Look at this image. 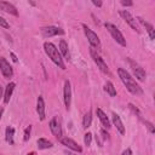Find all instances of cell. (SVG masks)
<instances>
[{
  "label": "cell",
  "mask_w": 155,
  "mask_h": 155,
  "mask_svg": "<svg viewBox=\"0 0 155 155\" xmlns=\"http://www.w3.org/2000/svg\"><path fill=\"white\" fill-rule=\"evenodd\" d=\"M36 112H38V114H39L40 120H44V119H45V103H44V99H43L41 96H39V97H38Z\"/></svg>",
  "instance_id": "9a60e30c"
},
{
  "label": "cell",
  "mask_w": 155,
  "mask_h": 155,
  "mask_svg": "<svg viewBox=\"0 0 155 155\" xmlns=\"http://www.w3.org/2000/svg\"><path fill=\"white\" fill-rule=\"evenodd\" d=\"M41 34L44 38H51L55 35H63L64 34V30H62L58 27H45L41 29Z\"/></svg>",
  "instance_id": "52a82bcc"
},
{
  "label": "cell",
  "mask_w": 155,
  "mask_h": 155,
  "mask_svg": "<svg viewBox=\"0 0 155 155\" xmlns=\"http://www.w3.org/2000/svg\"><path fill=\"white\" fill-rule=\"evenodd\" d=\"M0 70L6 79H10V78L13 75V70L12 67L10 65V63L6 61V58L4 57H0Z\"/></svg>",
  "instance_id": "8992f818"
},
{
  "label": "cell",
  "mask_w": 155,
  "mask_h": 155,
  "mask_svg": "<svg viewBox=\"0 0 155 155\" xmlns=\"http://www.w3.org/2000/svg\"><path fill=\"white\" fill-rule=\"evenodd\" d=\"M13 134H15V129L13 127H7L6 129V141H7V143H10V144H13Z\"/></svg>",
  "instance_id": "603a6c76"
},
{
  "label": "cell",
  "mask_w": 155,
  "mask_h": 155,
  "mask_svg": "<svg viewBox=\"0 0 155 155\" xmlns=\"http://www.w3.org/2000/svg\"><path fill=\"white\" fill-rule=\"evenodd\" d=\"M120 15H121V17L125 20V22L129 24L130 27H131V28H132V29L136 30V32H138V27H137V24H136V20L131 16V13H130L129 11H126V10H121Z\"/></svg>",
  "instance_id": "9c48e42d"
},
{
  "label": "cell",
  "mask_w": 155,
  "mask_h": 155,
  "mask_svg": "<svg viewBox=\"0 0 155 155\" xmlns=\"http://www.w3.org/2000/svg\"><path fill=\"white\" fill-rule=\"evenodd\" d=\"M96 113H97V116L99 118V120H101V122H102V125H103L105 129H110V121H109V119H108V116L104 114L103 110L99 109V108H97Z\"/></svg>",
  "instance_id": "5bb4252c"
},
{
  "label": "cell",
  "mask_w": 155,
  "mask_h": 155,
  "mask_svg": "<svg viewBox=\"0 0 155 155\" xmlns=\"http://www.w3.org/2000/svg\"><path fill=\"white\" fill-rule=\"evenodd\" d=\"M1 96H3V87L0 86V97H1Z\"/></svg>",
  "instance_id": "d6a6232c"
},
{
  "label": "cell",
  "mask_w": 155,
  "mask_h": 155,
  "mask_svg": "<svg viewBox=\"0 0 155 155\" xmlns=\"http://www.w3.org/2000/svg\"><path fill=\"white\" fill-rule=\"evenodd\" d=\"M1 115H3V108H0V119H1Z\"/></svg>",
  "instance_id": "836d02e7"
},
{
  "label": "cell",
  "mask_w": 155,
  "mask_h": 155,
  "mask_svg": "<svg viewBox=\"0 0 155 155\" xmlns=\"http://www.w3.org/2000/svg\"><path fill=\"white\" fill-rule=\"evenodd\" d=\"M113 124L116 126V129H118V131L120 132L121 134L125 133V127H124V124H122V121H121L120 116L118 115V114H113Z\"/></svg>",
  "instance_id": "2e32d148"
},
{
  "label": "cell",
  "mask_w": 155,
  "mask_h": 155,
  "mask_svg": "<svg viewBox=\"0 0 155 155\" xmlns=\"http://www.w3.org/2000/svg\"><path fill=\"white\" fill-rule=\"evenodd\" d=\"M44 50H45L46 55L51 58V61L53 62V63H56L61 69H65V64H64V62H63V58H62V56H61L58 49H57L53 44L46 41V43L44 44Z\"/></svg>",
  "instance_id": "7a4b0ae2"
},
{
  "label": "cell",
  "mask_w": 155,
  "mask_h": 155,
  "mask_svg": "<svg viewBox=\"0 0 155 155\" xmlns=\"http://www.w3.org/2000/svg\"><path fill=\"white\" fill-rule=\"evenodd\" d=\"M121 5H124V6H132L133 3L132 1H129V0H121Z\"/></svg>",
  "instance_id": "83f0119b"
},
{
  "label": "cell",
  "mask_w": 155,
  "mask_h": 155,
  "mask_svg": "<svg viewBox=\"0 0 155 155\" xmlns=\"http://www.w3.org/2000/svg\"><path fill=\"white\" fill-rule=\"evenodd\" d=\"M70 102H72V87H70L69 80H65L64 81V104L67 109L70 108Z\"/></svg>",
  "instance_id": "8fae6325"
},
{
  "label": "cell",
  "mask_w": 155,
  "mask_h": 155,
  "mask_svg": "<svg viewBox=\"0 0 155 155\" xmlns=\"http://www.w3.org/2000/svg\"><path fill=\"white\" fill-rule=\"evenodd\" d=\"M130 65H131V68H132V70H133V74L134 76L137 78L139 81H146V78H147V74H146V70L141 67V65L138 64V63H136L134 61L130 60Z\"/></svg>",
  "instance_id": "5b68a950"
},
{
  "label": "cell",
  "mask_w": 155,
  "mask_h": 155,
  "mask_svg": "<svg viewBox=\"0 0 155 155\" xmlns=\"http://www.w3.org/2000/svg\"><path fill=\"white\" fill-rule=\"evenodd\" d=\"M0 27H4V28H6V29H9L10 28V24L6 22V20H4L1 16H0Z\"/></svg>",
  "instance_id": "4316f807"
},
{
  "label": "cell",
  "mask_w": 155,
  "mask_h": 155,
  "mask_svg": "<svg viewBox=\"0 0 155 155\" xmlns=\"http://www.w3.org/2000/svg\"><path fill=\"white\" fill-rule=\"evenodd\" d=\"M118 74H119L120 80L124 82V85L126 86V89H127L131 93H133V95H142V93H143L142 89L138 86L137 82L134 81V79L127 72H126L125 69L119 68V69H118Z\"/></svg>",
  "instance_id": "6da1fadb"
},
{
  "label": "cell",
  "mask_w": 155,
  "mask_h": 155,
  "mask_svg": "<svg viewBox=\"0 0 155 155\" xmlns=\"http://www.w3.org/2000/svg\"><path fill=\"white\" fill-rule=\"evenodd\" d=\"M122 155H132V150H131L130 148H127L126 150H124V153H122Z\"/></svg>",
  "instance_id": "f546056e"
},
{
  "label": "cell",
  "mask_w": 155,
  "mask_h": 155,
  "mask_svg": "<svg viewBox=\"0 0 155 155\" xmlns=\"http://www.w3.org/2000/svg\"><path fill=\"white\" fill-rule=\"evenodd\" d=\"M138 21L141 22L143 26L147 28V30H148V33H149V36H150L151 40H154V39H155V32H154V28H153V26H151V24H149L148 22H146L144 20H143V18H141V17H138Z\"/></svg>",
  "instance_id": "ac0fdd59"
},
{
  "label": "cell",
  "mask_w": 155,
  "mask_h": 155,
  "mask_svg": "<svg viewBox=\"0 0 155 155\" xmlns=\"http://www.w3.org/2000/svg\"><path fill=\"white\" fill-rule=\"evenodd\" d=\"M50 130H51V132L57 138L62 137V129H61V125H60V122H58V120H57V118H53L50 121Z\"/></svg>",
  "instance_id": "7c38bea8"
},
{
  "label": "cell",
  "mask_w": 155,
  "mask_h": 155,
  "mask_svg": "<svg viewBox=\"0 0 155 155\" xmlns=\"http://www.w3.org/2000/svg\"><path fill=\"white\" fill-rule=\"evenodd\" d=\"M27 155H36L35 153H29V154H27Z\"/></svg>",
  "instance_id": "e575fe53"
},
{
  "label": "cell",
  "mask_w": 155,
  "mask_h": 155,
  "mask_svg": "<svg viewBox=\"0 0 155 155\" xmlns=\"http://www.w3.org/2000/svg\"><path fill=\"white\" fill-rule=\"evenodd\" d=\"M60 51L63 55L64 58H69V52H68V44L65 43V40H61L60 41Z\"/></svg>",
  "instance_id": "ffe728a7"
},
{
  "label": "cell",
  "mask_w": 155,
  "mask_h": 155,
  "mask_svg": "<svg viewBox=\"0 0 155 155\" xmlns=\"http://www.w3.org/2000/svg\"><path fill=\"white\" fill-rule=\"evenodd\" d=\"M38 147L39 149H49V148H52V142H50L49 139H45V138H39Z\"/></svg>",
  "instance_id": "d6986e66"
},
{
  "label": "cell",
  "mask_w": 155,
  "mask_h": 155,
  "mask_svg": "<svg viewBox=\"0 0 155 155\" xmlns=\"http://www.w3.org/2000/svg\"><path fill=\"white\" fill-rule=\"evenodd\" d=\"M84 142H85V144H86L87 147L91 146V142H92V133L87 132V133L85 134V137H84Z\"/></svg>",
  "instance_id": "cb8c5ba5"
},
{
  "label": "cell",
  "mask_w": 155,
  "mask_h": 155,
  "mask_svg": "<svg viewBox=\"0 0 155 155\" xmlns=\"http://www.w3.org/2000/svg\"><path fill=\"white\" fill-rule=\"evenodd\" d=\"M105 28L109 30V33L112 34L113 39L115 40L116 43L120 44L121 46H126V40L124 38V35L121 34V32L114 24H112V23H105Z\"/></svg>",
  "instance_id": "3957f363"
},
{
  "label": "cell",
  "mask_w": 155,
  "mask_h": 155,
  "mask_svg": "<svg viewBox=\"0 0 155 155\" xmlns=\"http://www.w3.org/2000/svg\"><path fill=\"white\" fill-rule=\"evenodd\" d=\"M0 9L4 10L5 12L11 13V15H13V16H17V15H18L16 7H15L12 4L7 3V1H0Z\"/></svg>",
  "instance_id": "4fadbf2b"
},
{
  "label": "cell",
  "mask_w": 155,
  "mask_h": 155,
  "mask_svg": "<svg viewBox=\"0 0 155 155\" xmlns=\"http://www.w3.org/2000/svg\"><path fill=\"white\" fill-rule=\"evenodd\" d=\"M143 122L146 124V126L148 127V130L150 131V133H154L155 130H154V126H153V124H151V122H149V121H147V120H143Z\"/></svg>",
  "instance_id": "484cf974"
},
{
  "label": "cell",
  "mask_w": 155,
  "mask_h": 155,
  "mask_svg": "<svg viewBox=\"0 0 155 155\" xmlns=\"http://www.w3.org/2000/svg\"><path fill=\"white\" fill-rule=\"evenodd\" d=\"M61 143H62L63 146L68 147L69 149H72V150H74V151H78V153H81L82 151L81 147L79 146L76 142H74L73 139H70V138H68V137L62 138V139H61Z\"/></svg>",
  "instance_id": "30bf717a"
},
{
  "label": "cell",
  "mask_w": 155,
  "mask_h": 155,
  "mask_svg": "<svg viewBox=\"0 0 155 155\" xmlns=\"http://www.w3.org/2000/svg\"><path fill=\"white\" fill-rule=\"evenodd\" d=\"M11 57H12V61L13 62H17V57H16V55H15V53H13V52H11Z\"/></svg>",
  "instance_id": "1f68e13d"
},
{
  "label": "cell",
  "mask_w": 155,
  "mask_h": 155,
  "mask_svg": "<svg viewBox=\"0 0 155 155\" xmlns=\"http://www.w3.org/2000/svg\"><path fill=\"white\" fill-rule=\"evenodd\" d=\"M91 122H92V114H91V112H87L86 114L84 115V120H82V127H84V129L90 127Z\"/></svg>",
  "instance_id": "7402d4cb"
},
{
  "label": "cell",
  "mask_w": 155,
  "mask_h": 155,
  "mask_svg": "<svg viewBox=\"0 0 155 155\" xmlns=\"http://www.w3.org/2000/svg\"><path fill=\"white\" fill-rule=\"evenodd\" d=\"M104 90L107 91V93H108L109 96H112V97H115V96H116L115 87H114V85H113L110 81H107V82H105V85H104Z\"/></svg>",
  "instance_id": "44dd1931"
},
{
  "label": "cell",
  "mask_w": 155,
  "mask_h": 155,
  "mask_svg": "<svg viewBox=\"0 0 155 155\" xmlns=\"http://www.w3.org/2000/svg\"><path fill=\"white\" fill-rule=\"evenodd\" d=\"M84 32H85V35L87 36V40H89V43L96 49H99L101 47V41H99V38L98 35L96 34L95 32H92V30L86 26V24H84Z\"/></svg>",
  "instance_id": "277c9868"
},
{
  "label": "cell",
  "mask_w": 155,
  "mask_h": 155,
  "mask_svg": "<svg viewBox=\"0 0 155 155\" xmlns=\"http://www.w3.org/2000/svg\"><path fill=\"white\" fill-rule=\"evenodd\" d=\"M15 86H16V84L15 82H10L7 84V86L5 89V95H4V102L5 103H9L10 102V98H11V96H12V92L15 90Z\"/></svg>",
  "instance_id": "e0dca14e"
},
{
  "label": "cell",
  "mask_w": 155,
  "mask_h": 155,
  "mask_svg": "<svg viewBox=\"0 0 155 155\" xmlns=\"http://www.w3.org/2000/svg\"><path fill=\"white\" fill-rule=\"evenodd\" d=\"M91 56H92V58H93V61H95V63L97 64V67H98L103 73L108 74L109 73V68H108L107 63L103 61V58L99 56L98 53H96V51H93V50H91Z\"/></svg>",
  "instance_id": "ba28073f"
},
{
  "label": "cell",
  "mask_w": 155,
  "mask_h": 155,
  "mask_svg": "<svg viewBox=\"0 0 155 155\" xmlns=\"http://www.w3.org/2000/svg\"><path fill=\"white\" fill-rule=\"evenodd\" d=\"M101 133L103 134V139H108V138H109V134H108L107 132L104 131V130H102V131H101Z\"/></svg>",
  "instance_id": "4dcf8cb0"
},
{
  "label": "cell",
  "mask_w": 155,
  "mask_h": 155,
  "mask_svg": "<svg viewBox=\"0 0 155 155\" xmlns=\"http://www.w3.org/2000/svg\"><path fill=\"white\" fill-rule=\"evenodd\" d=\"M30 131H32V126H28L26 130H24V136H23V139L24 141H29V138H30Z\"/></svg>",
  "instance_id": "d4e9b609"
},
{
  "label": "cell",
  "mask_w": 155,
  "mask_h": 155,
  "mask_svg": "<svg viewBox=\"0 0 155 155\" xmlns=\"http://www.w3.org/2000/svg\"><path fill=\"white\" fill-rule=\"evenodd\" d=\"M92 4L95 5V6L101 7V6H102V1H99V0H92Z\"/></svg>",
  "instance_id": "f1b7e54d"
}]
</instances>
